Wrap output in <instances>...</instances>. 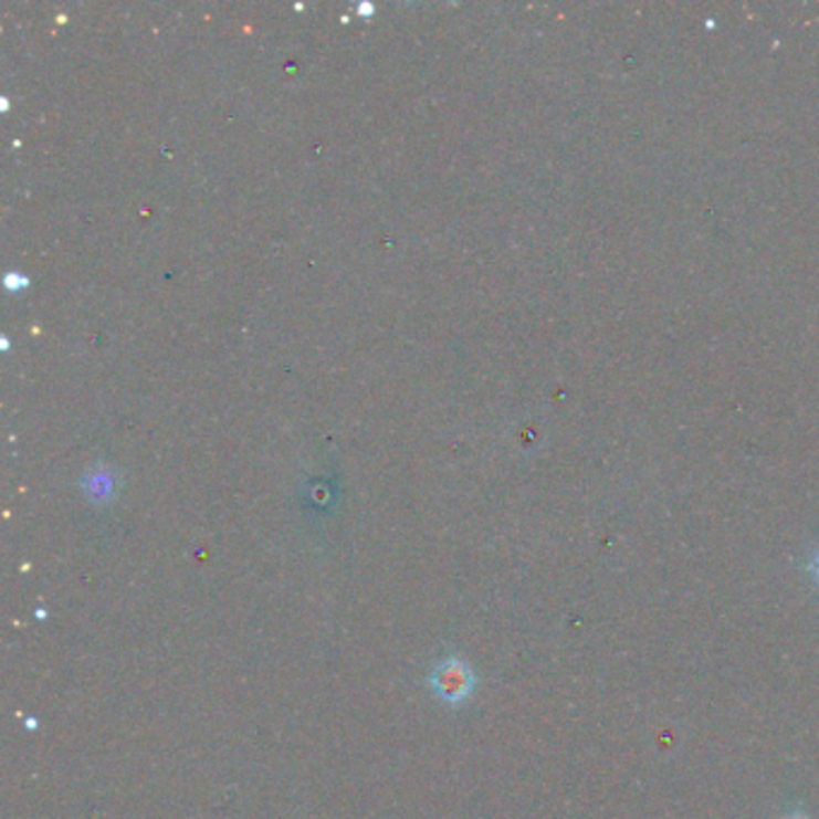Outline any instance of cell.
<instances>
[{
  "instance_id": "obj_2",
  "label": "cell",
  "mask_w": 819,
  "mask_h": 819,
  "mask_svg": "<svg viewBox=\"0 0 819 819\" xmlns=\"http://www.w3.org/2000/svg\"><path fill=\"white\" fill-rule=\"evenodd\" d=\"M810 573H812V577H815V581H817V585H819V548L815 550V555H812V560H810Z\"/></svg>"
},
{
  "instance_id": "obj_3",
  "label": "cell",
  "mask_w": 819,
  "mask_h": 819,
  "mask_svg": "<svg viewBox=\"0 0 819 819\" xmlns=\"http://www.w3.org/2000/svg\"><path fill=\"white\" fill-rule=\"evenodd\" d=\"M781 819H812L805 810H790L788 815H784Z\"/></svg>"
},
{
  "instance_id": "obj_1",
  "label": "cell",
  "mask_w": 819,
  "mask_h": 819,
  "mask_svg": "<svg viewBox=\"0 0 819 819\" xmlns=\"http://www.w3.org/2000/svg\"><path fill=\"white\" fill-rule=\"evenodd\" d=\"M428 685L435 692V697L440 702L460 706L474 695L476 675L466 661H462L460 657H450L435 665L433 673L428 678Z\"/></svg>"
}]
</instances>
